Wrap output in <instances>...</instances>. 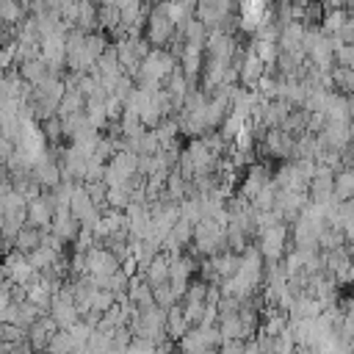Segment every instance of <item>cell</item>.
Returning <instances> with one entry per match:
<instances>
[{
	"label": "cell",
	"mask_w": 354,
	"mask_h": 354,
	"mask_svg": "<svg viewBox=\"0 0 354 354\" xmlns=\"http://www.w3.org/2000/svg\"><path fill=\"white\" fill-rule=\"evenodd\" d=\"M354 196V169H343L340 174H335L332 183V199L337 202H348Z\"/></svg>",
	"instance_id": "cell-1"
},
{
	"label": "cell",
	"mask_w": 354,
	"mask_h": 354,
	"mask_svg": "<svg viewBox=\"0 0 354 354\" xmlns=\"http://www.w3.org/2000/svg\"><path fill=\"white\" fill-rule=\"evenodd\" d=\"M332 83H337V88L351 91L354 88V66H337L332 72Z\"/></svg>",
	"instance_id": "cell-2"
},
{
	"label": "cell",
	"mask_w": 354,
	"mask_h": 354,
	"mask_svg": "<svg viewBox=\"0 0 354 354\" xmlns=\"http://www.w3.org/2000/svg\"><path fill=\"white\" fill-rule=\"evenodd\" d=\"M30 218H33V224H44L50 218V205H44V199H36L30 205Z\"/></svg>",
	"instance_id": "cell-3"
},
{
	"label": "cell",
	"mask_w": 354,
	"mask_h": 354,
	"mask_svg": "<svg viewBox=\"0 0 354 354\" xmlns=\"http://www.w3.org/2000/svg\"><path fill=\"white\" fill-rule=\"evenodd\" d=\"M17 241H19V249H36L39 246V230H19Z\"/></svg>",
	"instance_id": "cell-4"
}]
</instances>
